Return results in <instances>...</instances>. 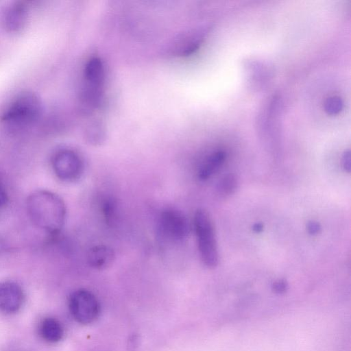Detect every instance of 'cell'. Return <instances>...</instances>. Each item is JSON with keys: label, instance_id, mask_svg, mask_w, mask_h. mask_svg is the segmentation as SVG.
<instances>
[{"label": "cell", "instance_id": "obj_1", "mask_svg": "<svg viewBox=\"0 0 351 351\" xmlns=\"http://www.w3.org/2000/svg\"><path fill=\"white\" fill-rule=\"evenodd\" d=\"M26 208L36 226L53 237L60 233L66 219V207L58 194L45 189L36 190L28 195Z\"/></svg>", "mask_w": 351, "mask_h": 351}, {"label": "cell", "instance_id": "obj_2", "mask_svg": "<svg viewBox=\"0 0 351 351\" xmlns=\"http://www.w3.org/2000/svg\"><path fill=\"white\" fill-rule=\"evenodd\" d=\"M43 104L32 91L19 93L0 113V123L8 131L21 132L34 125L40 117Z\"/></svg>", "mask_w": 351, "mask_h": 351}, {"label": "cell", "instance_id": "obj_3", "mask_svg": "<svg viewBox=\"0 0 351 351\" xmlns=\"http://www.w3.org/2000/svg\"><path fill=\"white\" fill-rule=\"evenodd\" d=\"M193 226L201 261L208 268L216 267L219 263V253L215 228L206 210L199 208L195 211Z\"/></svg>", "mask_w": 351, "mask_h": 351}, {"label": "cell", "instance_id": "obj_4", "mask_svg": "<svg viewBox=\"0 0 351 351\" xmlns=\"http://www.w3.org/2000/svg\"><path fill=\"white\" fill-rule=\"evenodd\" d=\"M156 230L164 242L178 244L188 237L190 224L182 211L167 208L162 210L158 216Z\"/></svg>", "mask_w": 351, "mask_h": 351}, {"label": "cell", "instance_id": "obj_5", "mask_svg": "<svg viewBox=\"0 0 351 351\" xmlns=\"http://www.w3.org/2000/svg\"><path fill=\"white\" fill-rule=\"evenodd\" d=\"M105 81V70L102 61L97 57L91 58L84 69V86L81 100L88 106L101 105Z\"/></svg>", "mask_w": 351, "mask_h": 351}, {"label": "cell", "instance_id": "obj_6", "mask_svg": "<svg viewBox=\"0 0 351 351\" xmlns=\"http://www.w3.org/2000/svg\"><path fill=\"white\" fill-rule=\"evenodd\" d=\"M51 166L56 176L65 182H75L84 173L83 159L77 152L69 148L58 149L53 154Z\"/></svg>", "mask_w": 351, "mask_h": 351}, {"label": "cell", "instance_id": "obj_7", "mask_svg": "<svg viewBox=\"0 0 351 351\" xmlns=\"http://www.w3.org/2000/svg\"><path fill=\"white\" fill-rule=\"evenodd\" d=\"M69 307L73 317L82 324L94 322L100 313L99 303L96 296L84 289H77L71 294Z\"/></svg>", "mask_w": 351, "mask_h": 351}, {"label": "cell", "instance_id": "obj_8", "mask_svg": "<svg viewBox=\"0 0 351 351\" xmlns=\"http://www.w3.org/2000/svg\"><path fill=\"white\" fill-rule=\"evenodd\" d=\"M24 293L21 287L12 281L0 283V310L4 313L16 312L22 306Z\"/></svg>", "mask_w": 351, "mask_h": 351}, {"label": "cell", "instance_id": "obj_9", "mask_svg": "<svg viewBox=\"0 0 351 351\" xmlns=\"http://www.w3.org/2000/svg\"><path fill=\"white\" fill-rule=\"evenodd\" d=\"M27 10L21 2H14L8 5L2 14L3 27L8 32H16L21 29L26 22Z\"/></svg>", "mask_w": 351, "mask_h": 351}, {"label": "cell", "instance_id": "obj_10", "mask_svg": "<svg viewBox=\"0 0 351 351\" xmlns=\"http://www.w3.org/2000/svg\"><path fill=\"white\" fill-rule=\"evenodd\" d=\"M114 260V251L112 247L104 244L91 247L87 253L88 265L97 270L107 269L113 264Z\"/></svg>", "mask_w": 351, "mask_h": 351}, {"label": "cell", "instance_id": "obj_11", "mask_svg": "<svg viewBox=\"0 0 351 351\" xmlns=\"http://www.w3.org/2000/svg\"><path fill=\"white\" fill-rule=\"evenodd\" d=\"M226 158V154L222 150L215 152L208 156L202 162L197 171V178L206 181L215 174L222 166Z\"/></svg>", "mask_w": 351, "mask_h": 351}, {"label": "cell", "instance_id": "obj_12", "mask_svg": "<svg viewBox=\"0 0 351 351\" xmlns=\"http://www.w3.org/2000/svg\"><path fill=\"white\" fill-rule=\"evenodd\" d=\"M40 333L46 341L55 343L62 339L64 331L61 324L57 319L47 317L41 323Z\"/></svg>", "mask_w": 351, "mask_h": 351}, {"label": "cell", "instance_id": "obj_13", "mask_svg": "<svg viewBox=\"0 0 351 351\" xmlns=\"http://www.w3.org/2000/svg\"><path fill=\"white\" fill-rule=\"evenodd\" d=\"M101 211L103 216L108 225H112L116 218L117 213V204L112 197H106L101 203Z\"/></svg>", "mask_w": 351, "mask_h": 351}, {"label": "cell", "instance_id": "obj_14", "mask_svg": "<svg viewBox=\"0 0 351 351\" xmlns=\"http://www.w3.org/2000/svg\"><path fill=\"white\" fill-rule=\"evenodd\" d=\"M238 186V180L233 173L226 175L219 182L218 190L221 195L228 196L233 194Z\"/></svg>", "mask_w": 351, "mask_h": 351}, {"label": "cell", "instance_id": "obj_15", "mask_svg": "<svg viewBox=\"0 0 351 351\" xmlns=\"http://www.w3.org/2000/svg\"><path fill=\"white\" fill-rule=\"evenodd\" d=\"M86 138L92 145H101L104 141V132L101 125L97 123L90 124L86 131Z\"/></svg>", "mask_w": 351, "mask_h": 351}, {"label": "cell", "instance_id": "obj_16", "mask_svg": "<svg viewBox=\"0 0 351 351\" xmlns=\"http://www.w3.org/2000/svg\"><path fill=\"white\" fill-rule=\"evenodd\" d=\"M324 110L327 114L335 115L339 113L343 107L342 99L337 96L328 97L324 102Z\"/></svg>", "mask_w": 351, "mask_h": 351}, {"label": "cell", "instance_id": "obj_17", "mask_svg": "<svg viewBox=\"0 0 351 351\" xmlns=\"http://www.w3.org/2000/svg\"><path fill=\"white\" fill-rule=\"evenodd\" d=\"M288 289V283L284 279H278L272 284V290L277 294H283Z\"/></svg>", "mask_w": 351, "mask_h": 351}, {"label": "cell", "instance_id": "obj_18", "mask_svg": "<svg viewBox=\"0 0 351 351\" xmlns=\"http://www.w3.org/2000/svg\"><path fill=\"white\" fill-rule=\"evenodd\" d=\"M306 230L311 235H317L322 230L321 225L315 221H309L306 224Z\"/></svg>", "mask_w": 351, "mask_h": 351}, {"label": "cell", "instance_id": "obj_19", "mask_svg": "<svg viewBox=\"0 0 351 351\" xmlns=\"http://www.w3.org/2000/svg\"><path fill=\"white\" fill-rule=\"evenodd\" d=\"M342 165L346 172H350V152L349 150H347L343 153L342 157Z\"/></svg>", "mask_w": 351, "mask_h": 351}, {"label": "cell", "instance_id": "obj_20", "mask_svg": "<svg viewBox=\"0 0 351 351\" xmlns=\"http://www.w3.org/2000/svg\"><path fill=\"white\" fill-rule=\"evenodd\" d=\"M8 202V195L5 188L0 184V208L5 206Z\"/></svg>", "mask_w": 351, "mask_h": 351}, {"label": "cell", "instance_id": "obj_21", "mask_svg": "<svg viewBox=\"0 0 351 351\" xmlns=\"http://www.w3.org/2000/svg\"><path fill=\"white\" fill-rule=\"evenodd\" d=\"M264 226L262 223L258 222L252 226V230L254 232L260 233L263 230Z\"/></svg>", "mask_w": 351, "mask_h": 351}]
</instances>
